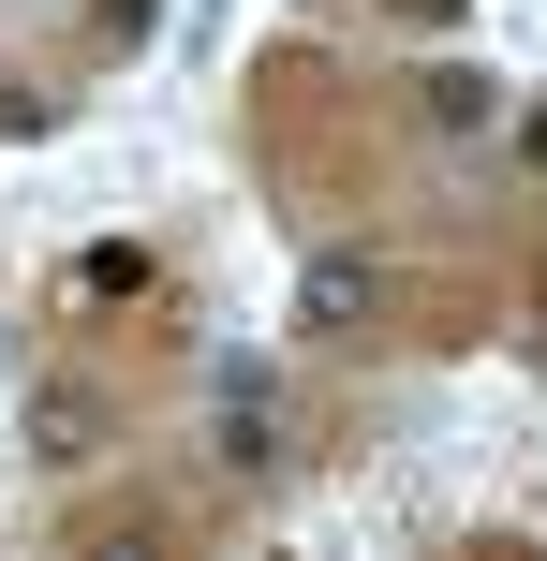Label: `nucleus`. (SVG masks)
Returning a JSON list of instances; mask_svg holds the SVG:
<instances>
[{
  "mask_svg": "<svg viewBox=\"0 0 547 561\" xmlns=\"http://www.w3.org/2000/svg\"><path fill=\"white\" fill-rule=\"evenodd\" d=\"M30 428H45V458H89V444H104V399H89V385H45Z\"/></svg>",
  "mask_w": 547,
  "mask_h": 561,
  "instance_id": "nucleus-1",
  "label": "nucleus"
}]
</instances>
